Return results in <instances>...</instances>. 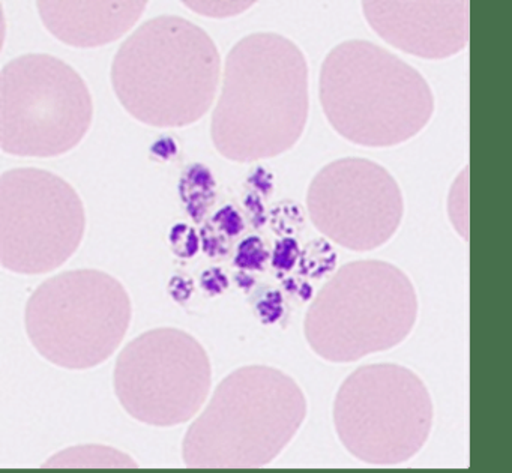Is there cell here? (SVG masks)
<instances>
[{
  "mask_svg": "<svg viewBox=\"0 0 512 473\" xmlns=\"http://www.w3.org/2000/svg\"><path fill=\"white\" fill-rule=\"evenodd\" d=\"M308 110V65L301 49L274 32L247 35L224 62L212 143L236 163L278 157L301 139Z\"/></svg>",
  "mask_w": 512,
  "mask_h": 473,
  "instance_id": "6da1fadb",
  "label": "cell"
},
{
  "mask_svg": "<svg viewBox=\"0 0 512 473\" xmlns=\"http://www.w3.org/2000/svg\"><path fill=\"white\" fill-rule=\"evenodd\" d=\"M221 76L220 52L212 38L178 16L140 25L112 64L119 103L137 121L158 128L200 121L214 104Z\"/></svg>",
  "mask_w": 512,
  "mask_h": 473,
  "instance_id": "7a4b0ae2",
  "label": "cell"
},
{
  "mask_svg": "<svg viewBox=\"0 0 512 473\" xmlns=\"http://www.w3.org/2000/svg\"><path fill=\"white\" fill-rule=\"evenodd\" d=\"M319 97L335 133L364 148H392L418 136L434 113L427 80L370 41L335 46L320 70Z\"/></svg>",
  "mask_w": 512,
  "mask_h": 473,
  "instance_id": "3957f363",
  "label": "cell"
},
{
  "mask_svg": "<svg viewBox=\"0 0 512 473\" xmlns=\"http://www.w3.org/2000/svg\"><path fill=\"white\" fill-rule=\"evenodd\" d=\"M307 416L298 383L277 368L248 365L221 380L182 443L197 469L268 466L292 442Z\"/></svg>",
  "mask_w": 512,
  "mask_h": 473,
  "instance_id": "277c9868",
  "label": "cell"
},
{
  "mask_svg": "<svg viewBox=\"0 0 512 473\" xmlns=\"http://www.w3.org/2000/svg\"><path fill=\"white\" fill-rule=\"evenodd\" d=\"M418 319L410 278L388 262L358 260L341 266L305 314L308 346L334 364H350L394 349Z\"/></svg>",
  "mask_w": 512,
  "mask_h": 473,
  "instance_id": "5b68a950",
  "label": "cell"
},
{
  "mask_svg": "<svg viewBox=\"0 0 512 473\" xmlns=\"http://www.w3.org/2000/svg\"><path fill=\"white\" fill-rule=\"evenodd\" d=\"M131 314L121 281L97 269H76L50 277L32 293L25 328L46 361L65 370H89L119 349Z\"/></svg>",
  "mask_w": 512,
  "mask_h": 473,
  "instance_id": "8992f818",
  "label": "cell"
},
{
  "mask_svg": "<svg viewBox=\"0 0 512 473\" xmlns=\"http://www.w3.org/2000/svg\"><path fill=\"white\" fill-rule=\"evenodd\" d=\"M332 416L352 457L370 466H398L428 442L434 409L427 386L409 368L370 364L341 383Z\"/></svg>",
  "mask_w": 512,
  "mask_h": 473,
  "instance_id": "52a82bcc",
  "label": "cell"
},
{
  "mask_svg": "<svg viewBox=\"0 0 512 473\" xmlns=\"http://www.w3.org/2000/svg\"><path fill=\"white\" fill-rule=\"evenodd\" d=\"M94 101L71 65L43 53L19 56L0 74V146L20 158H53L91 128Z\"/></svg>",
  "mask_w": 512,
  "mask_h": 473,
  "instance_id": "ba28073f",
  "label": "cell"
},
{
  "mask_svg": "<svg viewBox=\"0 0 512 473\" xmlns=\"http://www.w3.org/2000/svg\"><path fill=\"white\" fill-rule=\"evenodd\" d=\"M113 386L131 418L176 427L190 422L208 400L211 361L193 335L176 328L152 329L119 353Z\"/></svg>",
  "mask_w": 512,
  "mask_h": 473,
  "instance_id": "9c48e42d",
  "label": "cell"
},
{
  "mask_svg": "<svg viewBox=\"0 0 512 473\" xmlns=\"http://www.w3.org/2000/svg\"><path fill=\"white\" fill-rule=\"evenodd\" d=\"M85 206L77 191L47 170H8L0 178V262L14 274L61 268L82 244Z\"/></svg>",
  "mask_w": 512,
  "mask_h": 473,
  "instance_id": "30bf717a",
  "label": "cell"
},
{
  "mask_svg": "<svg viewBox=\"0 0 512 473\" xmlns=\"http://www.w3.org/2000/svg\"><path fill=\"white\" fill-rule=\"evenodd\" d=\"M307 209L325 238L365 253L394 238L403 221L404 199L385 167L365 158H341L314 176Z\"/></svg>",
  "mask_w": 512,
  "mask_h": 473,
  "instance_id": "8fae6325",
  "label": "cell"
},
{
  "mask_svg": "<svg viewBox=\"0 0 512 473\" xmlns=\"http://www.w3.org/2000/svg\"><path fill=\"white\" fill-rule=\"evenodd\" d=\"M362 13L386 44L416 58H452L469 43L466 0H370Z\"/></svg>",
  "mask_w": 512,
  "mask_h": 473,
  "instance_id": "7c38bea8",
  "label": "cell"
},
{
  "mask_svg": "<svg viewBox=\"0 0 512 473\" xmlns=\"http://www.w3.org/2000/svg\"><path fill=\"white\" fill-rule=\"evenodd\" d=\"M146 2H38L47 31L77 49L106 46L136 26Z\"/></svg>",
  "mask_w": 512,
  "mask_h": 473,
  "instance_id": "4fadbf2b",
  "label": "cell"
},
{
  "mask_svg": "<svg viewBox=\"0 0 512 473\" xmlns=\"http://www.w3.org/2000/svg\"><path fill=\"white\" fill-rule=\"evenodd\" d=\"M44 467H137L136 461L115 448L82 445L53 455Z\"/></svg>",
  "mask_w": 512,
  "mask_h": 473,
  "instance_id": "5bb4252c",
  "label": "cell"
},
{
  "mask_svg": "<svg viewBox=\"0 0 512 473\" xmlns=\"http://www.w3.org/2000/svg\"><path fill=\"white\" fill-rule=\"evenodd\" d=\"M469 176L467 169L460 173L449 191L448 214L458 235L469 236Z\"/></svg>",
  "mask_w": 512,
  "mask_h": 473,
  "instance_id": "9a60e30c",
  "label": "cell"
}]
</instances>
